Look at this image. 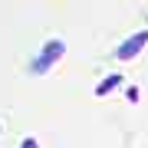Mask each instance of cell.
<instances>
[{
	"mask_svg": "<svg viewBox=\"0 0 148 148\" xmlns=\"http://www.w3.org/2000/svg\"><path fill=\"white\" fill-rule=\"evenodd\" d=\"M20 148H40V145H36V138H23V145H20Z\"/></svg>",
	"mask_w": 148,
	"mask_h": 148,
	"instance_id": "obj_4",
	"label": "cell"
},
{
	"mask_svg": "<svg viewBox=\"0 0 148 148\" xmlns=\"http://www.w3.org/2000/svg\"><path fill=\"white\" fill-rule=\"evenodd\" d=\"M63 53H66V46H63V43H59V40L46 43V49H43V53L36 56V63H33V73H46V69L53 66V63H56V59L63 56Z\"/></svg>",
	"mask_w": 148,
	"mask_h": 148,
	"instance_id": "obj_2",
	"label": "cell"
},
{
	"mask_svg": "<svg viewBox=\"0 0 148 148\" xmlns=\"http://www.w3.org/2000/svg\"><path fill=\"white\" fill-rule=\"evenodd\" d=\"M119 86H122V76H106L102 86H95V95H109L112 89H119Z\"/></svg>",
	"mask_w": 148,
	"mask_h": 148,
	"instance_id": "obj_3",
	"label": "cell"
},
{
	"mask_svg": "<svg viewBox=\"0 0 148 148\" xmlns=\"http://www.w3.org/2000/svg\"><path fill=\"white\" fill-rule=\"evenodd\" d=\"M148 46V30H138V33H132L122 46L115 49V59H122V63H132V59L142 53V49Z\"/></svg>",
	"mask_w": 148,
	"mask_h": 148,
	"instance_id": "obj_1",
	"label": "cell"
}]
</instances>
